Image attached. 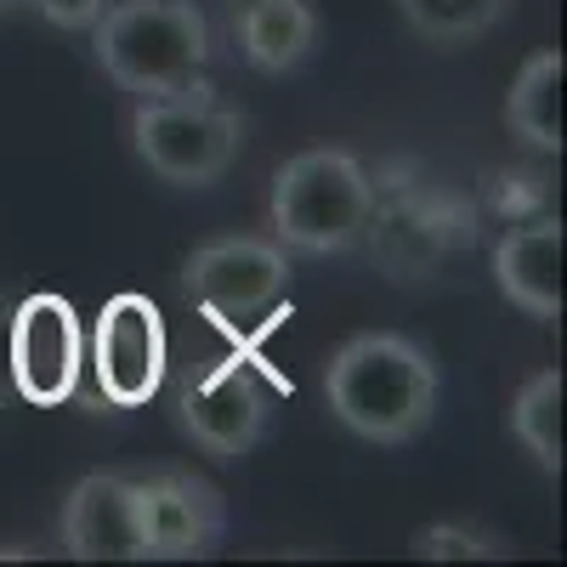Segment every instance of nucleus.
<instances>
[{
    "mask_svg": "<svg viewBox=\"0 0 567 567\" xmlns=\"http://www.w3.org/2000/svg\"><path fill=\"white\" fill-rule=\"evenodd\" d=\"M142 528H148V561H194L210 556L227 534V499L216 483L194 471H154L136 483Z\"/></svg>",
    "mask_w": 567,
    "mask_h": 567,
    "instance_id": "obj_9",
    "label": "nucleus"
},
{
    "mask_svg": "<svg viewBox=\"0 0 567 567\" xmlns=\"http://www.w3.org/2000/svg\"><path fill=\"white\" fill-rule=\"evenodd\" d=\"M97 69L131 97H176L205 80L210 23L199 0H109L91 23Z\"/></svg>",
    "mask_w": 567,
    "mask_h": 567,
    "instance_id": "obj_2",
    "label": "nucleus"
},
{
    "mask_svg": "<svg viewBox=\"0 0 567 567\" xmlns=\"http://www.w3.org/2000/svg\"><path fill=\"white\" fill-rule=\"evenodd\" d=\"M23 7H34L45 23H58V29L80 34V29H91V23L103 18V7H109V0H23Z\"/></svg>",
    "mask_w": 567,
    "mask_h": 567,
    "instance_id": "obj_18",
    "label": "nucleus"
},
{
    "mask_svg": "<svg viewBox=\"0 0 567 567\" xmlns=\"http://www.w3.org/2000/svg\"><path fill=\"white\" fill-rule=\"evenodd\" d=\"M511 0H398V12L409 18L414 34L437 40V45H465L488 34L505 18Z\"/></svg>",
    "mask_w": 567,
    "mask_h": 567,
    "instance_id": "obj_16",
    "label": "nucleus"
},
{
    "mask_svg": "<svg viewBox=\"0 0 567 567\" xmlns=\"http://www.w3.org/2000/svg\"><path fill=\"white\" fill-rule=\"evenodd\" d=\"M363 239H374V256L392 278H432V267L460 239H471V221H460V210L443 194H403L392 205L374 199Z\"/></svg>",
    "mask_w": 567,
    "mask_h": 567,
    "instance_id": "obj_11",
    "label": "nucleus"
},
{
    "mask_svg": "<svg viewBox=\"0 0 567 567\" xmlns=\"http://www.w3.org/2000/svg\"><path fill=\"white\" fill-rule=\"evenodd\" d=\"M63 550L74 561H148L136 477H120V471L80 477L63 499Z\"/></svg>",
    "mask_w": 567,
    "mask_h": 567,
    "instance_id": "obj_10",
    "label": "nucleus"
},
{
    "mask_svg": "<svg viewBox=\"0 0 567 567\" xmlns=\"http://www.w3.org/2000/svg\"><path fill=\"white\" fill-rule=\"evenodd\" d=\"M561 261H567L561 221L528 216L494 245V284L511 307H523L539 323H556L561 318Z\"/></svg>",
    "mask_w": 567,
    "mask_h": 567,
    "instance_id": "obj_12",
    "label": "nucleus"
},
{
    "mask_svg": "<svg viewBox=\"0 0 567 567\" xmlns=\"http://www.w3.org/2000/svg\"><path fill=\"white\" fill-rule=\"evenodd\" d=\"M131 148L171 187H210L239 159L245 120L239 109L216 103V91L199 80L176 97H142L131 114Z\"/></svg>",
    "mask_w": 567,
    "mask_h": 567,
    "instance_id": "obj_4",
    "label": "nucleus"
},
{
    "mask_svg": "<svg viewBox=\"0 0 567 567\" xmlns=\"http://www.w3.org/2000/svg\"><path fill=\"white\" fill-rule=\"evenodd\" d=\"M414 556L425 561H488V556H505V545L483 528H465V523H432L414 534Z\"/></svg>",
    "mask_w": 567,
    "mask_h": 567,
    "instance_id": "obj_17",
    "label": "nucleus"
},
{
    "mask_svg": "<svg viewBox=\"0 0 567 567\" xmlns=\"http://www.w3.org/2000/svg\"><path fill=\"white\" fill-rule=\"evenodd\" d=\"M561 85H567L561 52H534L523 63V74H516L511 97H505V125L523 148L561 154Z\"/></svg>",
    "mask_w": 567,
    "mask_h": 567,
    "instance_id": "obj_14",
    "label": "nucleus"
},
{
    "mask_svg": "<svg viewBox=\"0 0 567 567\" xmlns=\"http://www.w3.org/2000/svg\"><path fill=\"white\" fill-rule=\"evenodd\" d=\"M511 437L534 454L545 477L561 471V369H539L511 403Z\"/></svg>",
    "mask_w": 567,
    "mask_h": 567,
    "instance_id": "obj_15",
    "label": "nucleus"
},
{
    "mask_svg": "<svg viewBox=\"0 0 567 567\" xmlns=\"http://www.w3.org/2000/svg\"><path fill=\"white\" fill-rule=\"evenodd\" d=\"M12 7H23V0H0V18H7V12H12Z\"/></svg>",
    "mask_w": 567,
    "mask_h": 567,
    "instance_id": "obj_19",
    "label": "nucleus"
},
{
    "mask_svg": "<svg viewBox=\"0 0 567 567\" xmlns=\"http://www.w3.org/2000/svg\"><path fill=\"white\" fill-rule=\"evenodd\" d=\"M233 34L256 74H290L318 45V12L312 0H239Z\"/></svg>",
    "mask_w": 567,
    "mask_h": 567,
    "instance_id": "obj_13",
    "label": "nucleus"
},
{
    "mask_svg": "<svg viewBox=\"0 0 567 567\" xmlns=\"http://www.w3.org/2000/svg\"><path fill=\"white\" fill-rule=\"evenodd\" d=\"M80 369H85V329L80 312L40 290L12 312V386L18 398L40 403V409H58L80 392Z\"/></svg>",
    "mask_w": 567,
    "mask_h": 567,
    "instance_id": "obj_8",
    "label": "nucleus"
},
{
    "mask_svg": "<svg viewBox=\"0 0 567 567\" xmlns=\"http://www.w3.org/2000/svg\"><path fill=\"white\" fill-rule=\"evenodd\" d=\"M374 199H381V182L352 154L307 148L272 171V199H267L272 239L301 256H341V250L363 245Z\"/></svg>",
    "mask_w": 567,
    "mask_h": 567,
    "instance_id": "obj_3",
    "label": "nucleus"
},
{
    "mask_svg": "<svg viewBox=\"0 0 567 567\" xmlns=\"http://www.w3.org/2000/svg\"><path fill=\"white\" fill-rule=\"evenodd\" d=\"M182 290L216 323H261L290 290V250L261 233H227L182 261Z\"/></svg>",
    "mask_w": 567,
    "mask_h": 567,
    "instance_id": "obj_5",
    "label": "nucleus"
},
{
    "mask_svg": "<svg viewBox=\"0 0 567 567\" xmlns=\"http://www.w3.org/2000/svg\"><path fill=\"white\" fill-rule=\"evenodd\" d=\"M171 369V341H165V318L148 296H109L97 323H91V374L109 409H142Z\"/></svg>",
    "mask_w": 567,
    "mask_h": 567,
    "instance_id": "obj_6",
    "label": "nucleus"
},
{
    "mask_svg": "<svg viewBox=\"0 0 567 567\" xmlns=\"http://www.w3.org/2000/svg\"><path fill=\"white\" fill-rule=\"evenodd\" d=\"M272 420V392L245 358H221L176 392V425L216 460H245Z\"/></svg>",
    "mask_w": 567,
    "mask_h": 567,
    "instance_id": "obj_7",
    "label": "nucleus"
},
{
    "mask_svg": "<svg viewBox=\"0 0 567 567\" xmlns=\"http://www.w3.org/2000/svg\"><path fill=\"white\" fill-rule=\"evenodd\" d=\"M437 363L409 336H352L323 363V398L363 443H414L437 414Z\"/></svg>",
    "mask_w": 567,
    "mask_h": 567,
    "instance_id": "obj_1",
    "label": "nucleus"
}]
</instances>
